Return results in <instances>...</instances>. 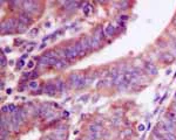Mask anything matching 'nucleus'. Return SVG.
Masks as SVG:
<instances>
[{
    "label": "nucleus",
    "mask_w": 176,
    "mask_h": 140,
    "mask_svg": "<svg viewBox=\"0 0 176 140\" xmlns=\"http://www.w3.org/2000/svg\"><path fill=\"white\" fill-rule=\"evenodd\" d=\"M83 76L82 75H79V74H72L71 76H69V82H71V84L74 87V88H76L78 87V84H79V82L81 81V78H82Z\"/></svg>",
    "instance_id": "nucleus-7"
},
{
    "label": "nucleus",
    "mask_w": 176,
    "mask_h": 140,
    "mask_svg": "<svg viewBox=\"0 0 176 140\" xmlns=\"http://www.w3.org/2000/svg\"><path fill=\"white\" fill-rule=\"evenodd\" d=\"M173 109H174V110H175V111H176V103H175V104H174V105H173Z\"/></svg>",
    "instance_id": "nucleus-29"
},
{
    "label": "nucleus",
    "mask_w": 176,
    "mask_h": 140,
    "mask_svg": "<svg viewBox=\"0 0 176 140\" xmlns=\"http://www.w3.org/2000/svg\"><path fill=\"white\" fill-rule=\"evenodd\" d=\"M37 33H38V28H34V29L31 31V35H34V34H37Z\"/></svg>",
    "instance_id": "nucleus-24"
},
{
    "label": "nucleus",
    "mask_w": 176,
    "mask_h": 140,
    "mask_svg": "<svg viewBox=\"0 0 176 140\" xmlns=\"http://www.w3.org/2000/svg\"><path fill=\"white\" fill-rule=\"evenodd\" d=\"M144 68H146V70L148 71L150 75H156V74H157V69H156V67H155L153 63H150V62H146Z\"/></svg>",
    "instance_id": "nucleus-8"
},
{
    "label": "nucleus",
    "mask_w": 176,
    "mask_h": 140,
    "mask_svg": "<svg viewBox=\"0 0 176 140\" xmlns=\"http://www.w3.org/2000/svg\"><path fill=\"white\" fill-rule=\"evenodd\" d=\"M1 111H3V113H8V112H10V109H8V106H3Z\"/></svg>",
    "instance_id": "nucleus-20"
},
{
    "label": "nucleus",
    "mask_w": 176,
    "mask_h": 140,
    "mask_svg": "<svg viewBox=\"0 0 176 140\" xmlns=\"http://www.w3.org/2000/svg\"><path fill=\"white\" fill-rule=\"evenodd\" d=\"M8 109H10V112H15L17 111V106L14 104H10L8 105Z\"/></svg>",
    "instance_id": "nucleus-18"
},
{
    "label": "nucleus",
    "mask_w": 176,
    "mask_h": 140,
    "mask_svg": "<svg viewBox=\"0 0 176 140\" xmlns=\"http://www.w3.org/2000/svg\"><path fill=\"white\" fill-rule=\"evenodd\" d=\"M174 57L175 56H173L171 54H169V53H167V54H163L161 57H160V60H162L163 62H171L173 60H174Z\"/></svg>",
    "instance_id": "nucleus-11"
},
{
    "label": "nucleus",
    "mask_w": 176,
    "mask_h": 140,
    "mask_svg": "<svg viewBox=\"0 0 176 140\" xmlns=\"http://www.w3.org/2000/svg\"><path fill=\"white\" fill-rule=\"evenodd\" d=\"M27 27H28L27 25L19 22V23H18V27H17V32H18V33H25V32L27 31Z\"/></svg>",
    "instance_id": "nucleus-14"
},
{
    "label": "nucleus",
    "mask_w": 176,
    "mask_h": 140,
    "mask_svg": "<svg viewBox=\"0 0 176 140\" xmlns=\"http://www.w3.org/2000/svg\"><path fill=\"white\" fill-rule=\"evenodd\" d=\"M153 140H162V139H160V138H157V137H154Z\"/></svg>",
    "instance_id": "nucleus-28"
},
{
    "label": "nucleus",
    "mask_w": 176,
    "mask_h": 140,
    "mask_svg": "<svg viewBox=\"0 0 176 140\" xmlns=\"http://www.w3.org/2000/svg\"><path fill=\"white\" fill-rule=\"evenodd\" d=\"M5 53H11V48H5Z\"/></svg>",
    "instance_id": "nucleus-27"
},
{
    "label": "nucleus",
    "mask_w": 176,
    "mask_h": 140,
    "mask_svg": "<svg viewBox=\"0 0 176 140\" xmlns=\"http://www.w3.org/2000/svg\"><path fill=\"white\" fill-rule=\"evenodd\" d=\"M27 67H28L29 69H31V68H33V67H34V62H33V61H31V62H28V63H27Z\"/></svg>",
    "instance_id": "nucleus-22"
},
{
    "label": "nucleus",
    "mask_w": 176,
    "mask_h": 140,
    "mask_svg": "<svg viewBox=\"0 0 176 140\" xmlns=\"http://www.w3.org/2000/svg\"><path fill=\"white\" fill-rule=\"evenodd\" d=\"M175 99H176V94H175Z\"/></svg>",
    "instance_id": "nucleus-30"
},
{
    "label": "nucleus",
    "mask_w": 176,
    "mask_h": 140,
    "mask_svg": "<svg viewBox=\"0 0 176 140\" xmlns=\"http://www.w3.org/2000/svg\"><path fill=\"white\" fill-rule=\"evenodd\" d=\"M31 77H32V78H34V77H38V72H37V71H34V72L31 75Z\"/></svg>",
    "instance_id": "nucleus-25"
},
{
    "label": "nucleus",
    "mask_w": 176,
    "mask_h": 140,
    "mask_svg": "<svg viewBox=\"0 0 176 140\" xmlns=\"http://www.w3.org/2000/svg\"><path fill=\"white\" fill-rule=\"evenodd\" d=\"M25 59H27V54H24V55H22V57H21V60H25Z\"/></svg>",
    "instance_id": "nucleus-26"
},
{
    "label": "nucleus",
    "mask_w": 176,
    "mask_h": 140,
    "mask_svg": "<svg viewBox=\"0 0 176 140\" xmlns=\"http://www.w3.org/2000/svg\"><path fill=\"white\" fill-rule=\"evenodd\" d=\"M137 130H139V132H143V131H144V125H143V124H140V125L137 126Z\"/></svg>",
    "instance_id": "nucleus-21"
},
{
    "label": "nucleus",
    "mask_w": 176,
    "mask_h": 140,
    "mask_svg": "<svg viewBox=\"0 0 176 140\" xmlns=\"http://www.w3.org/2000/svg\"><path fill=\"white\" fill-rule=\"evenodd\" d=\"M67 67V61L66 59H59V61L55 63L54 68L55 69H65Z\"/></svg>",
    "instance_id": "nucleus-9"
},
{
    "label": "nucleus",
    "mask_w": 176,
    "mask_h": 140,
    "mask_svg": "<svg viewBox=\"0 0 176 140\" xmlns=\"http://www.w3.org/2000/svg\"><path fill=\"white\" fill-rule=\"evenodd\" d=\"M42 140H56L54 137H46V138H44Z\"/></svg>",
    "instance_id": "nucleus-23"
},
{
    "label": "nucleus",
    "mask_w": 176,
    "mask_h": 140,
    "mask_svg": "<svg viewBox=\"0 0 176 140\" xmlns=\"http://www.w3.org/2000/svg\"><path fill=\"white\" fill-rule=\"evenodd\" d=\"M18 20H19V22L25 23V25H27V26H28L29 23H32V21H33V19L31 18V15H29L28 13H26V12H21V13L19 14Z\"/></svg>",
    "instance_id": "nucleus-5"
},
{
    "label": "nucleus",
    "mask_w": 176,
    "mask_h": 140,
    "mask_svg": "<svg viewBox=\"0 0 176 140\" xmlns=\"http://www.w3.org/2000/svg\"><path fill=\"white\" fill-rule=\"evenodd\" d=\"M28 88H29V89H32V90H35V89H38V88H39V83H38L37 81H32V82H29Z\"/></svg>",
    "instance_id": "nucleus-15"
},
{
    "label": "nucleus",
    "mask_w": 176,
    "mask_h": 140,
    "mask_svg": "<svg viewBox=\"0 0 176 140\" xmlns=\"http://www.w3.org/2000/svg\"><path fill=\"white\" fill-rule=\"evenodd\" d=\"M44 92L48 96H54L58 90H56V85H55V82H48L46 85L44 87Z\"/></svg>",
    "instance_id": "nucleus-3"
},
{
    "label": "nucleus",
    "mask_w": 176,
    "mask_h": 140,
    "mask_svg": "<svg viewBox=\"0 0 176 140\" xmlns=\"http://www.w3.org/2000/svg\"><path fill=\"white\" fill-rule=\"evenodd\" d=\"M22 6H24V12L28 13L29 15L34 14V13H38L39 8H40L39 3H35V1H25L22 4Z\"/></svg>",
    "instance_id": "nucleus-1"
},
{
    "label": "nucleus",
    "mask_w": 176,
    "mask_h": 140,
    "mask_svg": "<svg viewBox=\"0 0 176 140\" xmlns=\"http://www.w3.org/2000/svg\"><path fill=\"white\" fill-rule=\"evenodd\" d=\"M65 54H66V60H68L69 62H73V61H75V60L79 57L78 53H76V50H75V48H74V46H68V47H66Z\"/></svg>",
    "instance_id": "nucleus-2"
},
{
    "label": "nucleus",
    "mask_w": 176,
    "mask_h": 140,
    "mask_svg": "<svg viewBox=\"0 0 176 140\" xmlns=\"http://www.w3.org/2000/svg\"><path fill=\"white\" fill-rule=\"evenodd\" d=\"M82 11H83V13L86 14V15H88L92 11H93V7H92V5L91 4H82Z\"/></svg>",
    "instance_id": "nucleus-12"
},
{
    "label": "nucleus",
    "mask_w": 176,
    "mask_h": 140,
    "mask_svg": "<svg viewBox=\"0 0 176 140\" xmlns=\"http://www.w3.org/2000/svg\"><path fill=\"white\" fill-rule=\"evenodd\" d=\"M101 131V126L99 124H92L89 126V132L91 133H99Z\"/></svg>",
    "instance_id": "nucleus-13"
},
{
    "label": "nucleus",
    "mask_w": 176,
    "mask_h": 140,
    "mask_svg": "<svg viewBox=\"0 0 176 140\" xmlns=\"http://www.w3.org/2000/svg\"><path fill=\"white\" fill-rule=\"evenodd\" d=\"M6 63H7V61H6V56H5V54H3V55H1V67H3V68L6 67Z\"/></svg>",
    "instance_id": "nucleus-16"
},
{
    "label": "nucleus",
    "mask_w": 176,
    "mask_h": 140,
    "mask_svg": "<svg viewBox=\"0 0 176 140\" xmlns=\"http://www.w3.org/2000/svg\"><path fill=\"white\" fill-rule=\"evenodd\" d=\"M103 32H105V35H106L107 38H112V36H114L115 33H116V28H115L112 23H109V25H107V26L103 28Z\"/></svg>",
    "instance_id": "nucleus-6"
},
{
    "label": "nucleus",
    "mask_w": 176,
    "mask_h": 140,
    "mask_svg": "<svg viewBox=\"0 0 176 140\" xmlns=\"http://www.w3.org/2000/svg\"><path fill=\"white\" fill-rule=\"evenodd\" d=\"M128 20V16L127 15H121L119 18V22H123V21H127Z\"/></svg>",
    "instance_id": "nucleus-19"
},
{
    "label": "nucleus",
    "mask_w": 176,
    "mask_h": 140,
    "mask_svg": "<svg viewBox=\"0 0 176 140\" xmlns=\"http://www.w3.org/2000/svg\"><path fill=\"white\" fill-rule=\"evenodd\" d=\"M17 66H18V69H21V68L25 66V61H24V60H19L18 63H17Z\"/></svg>",
    "instance_id": "nucleus-17"
},
{
    "label": "nucleus",
    "mask_w": 176,
    "mask_h": 140,
    "mask_svg": "<svg viewBox=\"0 0 176 140\" xmlns=\"http://www.w3.org/2000/svg\"><path fill=\"white\" fill-rule=\"evenodd\" d=\"M74 48H75V50H76V53H78L79 57H83V56L87 54V50H86V48L83 47V44H82L81 41H76V42L74 43Z\"/></svg>",
    "instance_id": "nucleus-4"
},
{
    "label": "nucleus",
    "mask_w": 176,
    "mask_h": 140,
    "mask_svg": "<svg viewBox=\"0 0 176 140\" xmlns=\"http://www.w3.org/2000/svg\"><path fill=\"white\" fill-rule=\"evenodd\" d=\"M55 85H56L58 92H64L65 91V82L62 79H58L55 82Z\"/></svg>",
    "instance_id": "nucleus-10"
}]
</instances>
